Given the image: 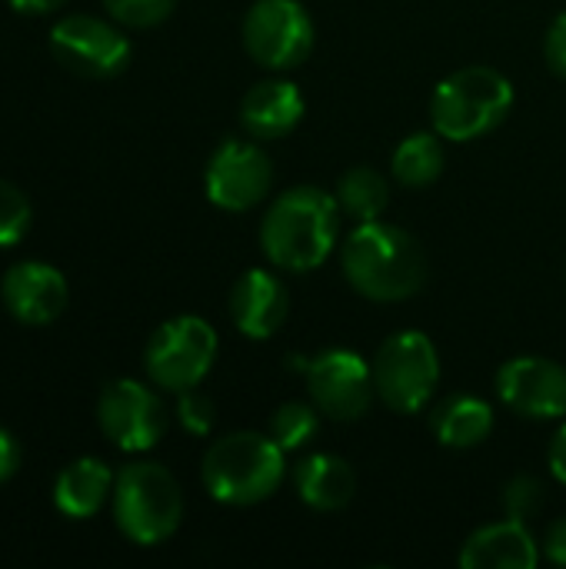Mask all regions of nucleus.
<instances>
[{"label":"nucleus","mask_w":566,"mask_h":569,"mask_svg":"<svg viewBox=\"0 0 566 569\" xmlns=\"http://www.w3.org/2000/svg\"><path fill=\"white\" fill-rule=\"evenodd\" d=\"M340 267L347 283L374 303L410 300L430 277L420 240L387 220L357 223L340 243Z\"/></svg>","instance_id":"1"},{"label":"nucleus","mask_w":566,"mask_h":569,"mask_svg":"<svg viewBox=\"0 0 566 569\" xmlns=\"http://www.w3.org/2000/svg\"><path fill=\"white\" fill-rule=\"evenodd\" d=\"M340 203L334 193L300 183L284 190L260 220V250L284 273H310L337 250Z\"/></svg>","instance_id":"2"},{"label":"nucleus","mask_w":566,"mask_h":569,"mask_svg":"<svg viewBox=\"0 0 566 569\" xmlns=\"http://www.w3.org/2000/svg\"><path fill=\"white\" fill-rule=\"evenodd\" d=\"M430 430L437 443H444L447 450H474L487 443V437L494 433V410L487 400L460 393L444 400L430 413Z\"/></svg>","instance_id":"20"},{"label":"nucleus","mask_w":566,"mask_h":569,"mask_svg":"<svg viewBox=\"0 0 566 569\" xmlns=\"http://www.w3.org/2000/svg\"><path fill=\"white\" fill-rule=\"evenodd\" d=\"M0 300L13 320L27 327H43V323H53L67 310L70 287L57 267L40 263V260H23L3 273Z\"/></svg>","instance_id":"14"},{"label":"nucleus","mask_w":566,"mask_h":569,"mask_svg":"<svg viewBox=\"0 0 566 569\" xmlns=\"http://www.w3.org/2000/svg\"><path fill=\"white\" fill-rule=\"evenodd\" d=\"M320 420H324V413H320L314 403L287 400V403L270 417V430H267V433L277 440V447H280L284 453H297V450H304V447L317 437Z\"/></svg>","instance_id":"23"},{"label":"nucleus","mask_w":566,"mask_h":569,"mask_svg":"<svg viewBox=\"0 0 566 569\" xmlns=\"http://www.w3.org/2000/svg\"><path fill=\"white\" fill-rule=\"evenodd\" d=\"M177 397H180V400H177V420H180V427H183L187 433H193V437H210V430H214V423H217L214 400L203 397L197 387H193V390H183V393H177Z\"/></svg>","instance_id":"27"},{"label":"nucleus","mask_w":566,"mask_h":569,"mask_svg":"<svg viewBox=\"0 0 566 569\" xmlns=\"http://www.w3.org/2000/svg\"><path fill=\"white\" fill-rule=\"evenodd\" d=\"M544 57H547V67L566 80V10L550 23L544 37Z\"/></svg>","instance_id":"28"},{"label":"nucleus","mask_w":566,"mask_h":569,"mask_svg":"<svg viewBox=\"0 0 566 569\" xmlns=\"http://www.w3.org/2000/svg\"><path fill=\"white\" fill-rule=\"evenodd\" d=\"M540 547L527 523L520 520H500L490 527H480L467 537L460 550L464 569H534L540 563Z\"/></svg>","instance_id":"17"},{"label":"nucleus","mask_w":566,"mask_h":569,"mask_svg":"<svg viewBox=\"0 0 566 569\" xmlns=\"http://www.w3.org/2000/svg\"><path fill=\"white\" fill-rule=\"evenodd\" d=\"M540 550H544V557H547L554 567L566 569V517L564 520H557V523H550V530H547Z\"/></svg>","instance_id":"29"},{"label":"nucleus","mask_w":566,"mask_h":569,"mask_svg":"<svg viewBox=\"0 0 566 569\" xmlns=\"http://www.w3.org/2000/svg\"><path fill=\"white\" fill-rule=\"evenodd\" d=\"M113 523L137 547L167 543L183 520V493L160 463H127L113 480Z\"/></svg>","instance_id":"5"},{"label":"nucleus","mask_w":566,"mask_h":569,"mask_svg":"<svg viewBox=\"0 0 566 569\" xmlns=\"http://www.w3.org/2000/svg\"><path fill=\"white\" fill-rule=\"evenodd\" d=\"M497 397L524 420H564L566 367L550 357H517L497 370Z\"/></svg>","instance_id":"13"},{"label":"nucleus","mask_w":566,"mask_h":569,"mask_svg":"<svg viewBox=\"0 0 566 569\" xmlns=\"http://www.w3.org/2000/svg\"><path fill=\"white\" fill-rule=\"evenodd\" d=\"M50 53L77 77L107 80L130 63V40L117 20L110 23L93 13H67L50 30Z\"/></svg>","instance_id":"10"},{"label":"nucleus","mask_w":566,"mask_h":569,"mask_svg":"<svg viewBox=\"0 0 566 569\" xmlns=\"http://www.w3.org/2000/svg\"><path fill=\"white\" fill-rule=\"evenodd\" d=\"M547 463H550V473H554V480L566 483V420L560 423V430L554 433V440H550Z\"/></svg>","instance_id":"31"},{"label":"nucleus","mask_w":566,"mask_h":569,"mask_svg":"<svg viewBox=\"0 0 566 569\" xmlns=\"http://www.w3.org/2000/svg\"><path fill=\"white\" fill-rule=\"evenodd\" d=\"M290 370L304 373L310 403L334 423H354L374 407V367L357 350L330 347L317 357L290 360Z\"/></svg>","instance_id":"8"},{"label":"nucleus","mask_w":566,"mask_h":569,"mask_svg":"<svg viewBox=\"0 0 566 569\" xmlns=\"http://www.w3.org/2000/svg\"><path fill=\"white\" fill-rule=\"evenodd\" d=\"M30 200L27 193L10 183V180H0V247H13L27 237L30 230Z\"/></svg>","instance_id":"24"},{"label":"nucleus","mask_w":566,"mask_h":569,"mask_svg":"<svg viewBox=\"0 0 566 569\" xmlns=\"http://www.w3.org/2000/svg\"><path fill=\"white\" fill-rule=\"evenodd\" d=\"M17 13H30V17H40V13H53L60 10L67 0H7Z\"/></svg>","instance_id":"32"},{"label":"nucleus","mask_w":566,"mask_h":569,"mask_svg":"<svg viewBox=\"0 0 566 569\" xmlns=\"http://www.w3.org/2000/svg\"><path fill=\"white\" fill-rule=\"evenodd\" d=\"M294 490L297 497L317 510V513H340L350 507L354 493H357V473L354 467L337 457V453H314V457H304L294 473Z\"/></svg>","instance_id":"18"},{"label":"nucleus","mask_w":566,"mask_h":569,"mask_svg":"<svg viewBox=\"0 0 566 569\" xmlns=\"http://www.w3.org/2000/svg\"><path fill=\"white\" fill-rule=\"evenodd\" d=\"M287 477V453L270 433H227L210 443L200 463L207 493L224 507H257L270 500Z\"/></svg>","instance_id":"3"},{"label":"nucleus","mask_w":566,"mask_h":569,"mask_svg":"<svg viewBox=\"0 0 566 569\" xmlns=\"http://www.w3.org/2000/svg\"><path fill=\"white\" fill-rule=\"evenodd\" d=\"M113 473L97 457H80L57 473L53 507L70 520H90L113 497Z\"/></svg>","instance_id":"19"},{"label":"nucleus","mask_w":566,"mask_h":569,"mask_svg":"<svg viewBox=\"0 0 566 569\" xmlns=\"http://www.w3.org/2000/svg\"><path fill=\"white\" fill-rule=\"evenodd\" d=\"M217 330L203 317L183 313L153 330L143 350V370L160 390L183 393L203 383V377L217 363Z\"/></svg>","instance_id":"7"},{"label":"nucleus","mask_w":566,"mask_h":569,"mask_svg":"<svg viewBox=\"0 0 566 569\" xmlns=\"http://www.w3.org/2000/svg\"><path fill=\"white\" fill-rule=\"evenodd\" d=\"M337 203L344 210V217L367 223V220H380L387 203H390V183L380 170L374 167H354L337 180Z\"/></svg>","instance_id":"22"},{"label":"nucleus","mask_w":566,"mask_h":569,"mask_svg":"<svg viewBox=\"0 0 566 569\" xmlns=\"http://www.w3.org/2000/svg\"><path fill=\"white\" fill-rule=\"evenodd\" d=\"M374 387L377 400L390 413L414 417L420 413L440 383V357L427 333L400 330L377 347L374 357Z\"/></svg>","instance_id":"6"},{"label":"nucleus","mask_w":566,"mask_h":569,"mask_svg":"<svg viewBox=\"0 0 566 569\" xmlns=\"http://www.w3.org/2000/svg\"><path fill=\"white\" fill-rule=\"evenodd\" d=\"M514 110V83L487 63H470L447 73L430 97L434 130L447 143H470L494 133Z\"/></svg>","instance_id":"4"},{"label":"nucleus","mask_w":566,"mask_h":569,"mask_svg":"<svg viewBox=\"0 0 566 569\" xmlns=\"http://www.w3.org/2000/svg\"><path fill=\"white\" fill-rule=\"evenodd\" d=\"M270 187H274V160L254 137L250 140L227 137L207 160L203 190L217 210L244 213L264 203Z\"/></svg>","instance_id":"11"},{"label":"nucleus","mask_w":566,"mask_h":569,"mask_svg":"<svg viewBox=\"0 0 566 569\" xmlns=\"http://www.w3.org/2000/svg\"><path fill=\"white\" fill-rule=\"evenodd\" d=\"M447 167V150H444V137L434 130H417L410 137H404L390 157V173L400 187L407 190H424L430 183L440 180Z\"/></svg>","instance_id":"21"},{"label":"nucleus","mask_w":566,"mask_h":569,"mask_svg":"<svg viewBox=\"0 0 566 569\" xmlns=\"http://www.w3.org/2000/svg\"><path fill=\"white\" fill-rule=\"evenodd\" d=\"M314 20L300 0H257L244 17V47L264 70L284 73L314 53Z\"/></svg>","instance_id":"9"},{"label":"nucleus","mask_w":566,"mask_h":569,"mask_svg":"<svg viewBox=\"0 0 566 569\" xmlns=\"http://www.w3.org/2000/svg\"><path fill=\"white\" fill-rule=\"evenodd\" d=\"M227 310L247 340H270L290 317V293L277 273L254 267L234 280Z\"/></svg>","instance_id":"15"},{"label":"nucleus","mask_w":566,"mask_h":569,"mask_svg":"<svg viewBox=\"0 0 566 569\" xmlns=\"http://www.w3.org/2000/svg\"><path fill=\"white\" fill-rule=\"evenodd\" d=\"M17 467H20V447L10 437V430L0 427V487L17 473Z\"/></svg>","instance_id":"30"},{"label":"nucleus","mask_w":566,"mask_h":569,"mask_svg":"<svg viewBox=\"0 0 566 569\" xmlns=\"http://www.w3.org/2000/svg\"><path fill=\"white\" fill-rule=\"evenodd\" d=\"M500 503H504V513H507L510 520L527 523V520L540 510V503H544V487H540L537 477L520 473V477H514V480L504 487Z\"/></svg>","instance_id":"26"},{"label":"nucleus","mask_w":566,"mask_h":569,"mask_svg":"<svg viewBox=\"0 0 566 569\" xmlns=\"http://www.w3.org/2000/svg\"><path fill=\"white\" fill-rule=\"evenodd\" d=\"M177 0H103V10L110 13V20H117L120 27H133V30H147L163 23L173 13Z\"/></svg>","instance_id":"25"},{"label":"nucleus","mask_w":566,"mask_h":569,"mask_svg":"<svg viewBox=\"0 0 566 569\" xmlns=\"http://www.w3.org/2000/svg\"><path fill=\"white\" fill-rule=\"evenodd\" d=\"M300 120H304V93L294 80L284 77L260 80L240 100V127L247 130V137L260 143L294 133Z\"/></svg>","instance_id":"16"},{"label":"nucleus","mask_w":566,"mask_h":569,"mask_svg":"<svg viewBox=\"0 0 566 569\" xmlns=\"http://www.w3.org/2000/svg\"><path fill=\"white\" fill-rule=\"evenodd\" d=\"M97 423L117 450L143 453L163 440L170 420L163 400L150 387L137 380H113L97 400Z\"/></svg>","instance_id":"12"}]
</instances>
